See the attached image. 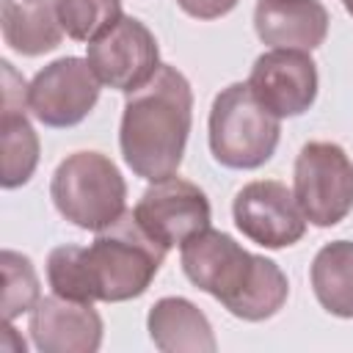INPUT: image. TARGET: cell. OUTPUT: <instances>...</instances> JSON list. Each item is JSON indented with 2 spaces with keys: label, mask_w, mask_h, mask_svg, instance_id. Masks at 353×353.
Instances as JSON below:
<instances>
[{
  "label": "cell",
  "mask_w": 353,
  "mask_h": 353,
  "mask_svg": "<svg viewBox=\"0 0 353 353\" xmlns=\"http://www.w3.org/2000/svg\"><path fill=\"white\" fill-rule=\"evenodd\" d=\"M28 331L39 353H97L102 345V317L94 303L55 292L33 306Z\"/></svg>",
  "instance_id": "12"
},
{
  "label": "cell",
  "mask_w": 353,
  "mask_h": 353,
  "mask_svg": "<svg viewBox=\"0 0 353 353\" xmlns=\"http://www.w3.org/2000/svg\"><path fill=\"white\" fill-rule=\"evenodd\" d=\"M339 3H342V6H345V11L353 17V0H339Z\"/></svg>",
  "instance_id": "22"
},
{
  "label": "cell",
  "mask_w": 353,
  "mask_h": 353,
  "mask_svg": "<svg viewBox=\"0 0 353 353\" xmlns=\"http://www.w3.org/2000/svg\"><path fill=\"white\" fill-rule=\"evenodd\" d=\"M50 199L61 218L77 229L99 232L127 212V182L108 154L74 152L52 171Z\"/></svg>",
  "instance_id": "5"
},
{
  "label": "cell",
  "mask_w": 353,
  "mask_h": 353,
  "mask_svg": "<svg viewBox=\"0 0 353 353\" xmlns=\"http://www.w3.org/2000/svg\"><path fill=\"white\" fill-rule=\"evenodd\" d=\"M182 273L201 292L245 323L273 317L290 295L284 270L259 254L245 251L232 234L204 229L179 245Z\"/></svg>",
  "instance_id": "1"
},
{
  "label": "cell",
  "mask_w": 353,
  "mask_h": 353,
  "mask_svg": "<svg viewBox=\"0 0 353 353\" xmlns=\"http://www.w3.org/2000/svg\"><path fill=\"white\" fill-rule=\"evenodd\" d=\"M292 193L312 226H336L353 210V160L339 143H303L292 168Z\"/></svg>",
  "instance_id": "6"
},
{
  "label": "cell",
  "mask_w": 353,
  "mask_h": 353,
  "mask_svg": "<svg viewBox=\"0 0 353 353\" xmlns=\"http://www.w3.org/2000/svg\"><path fill=\"white\" fill-rule=\"evenodd\" d=\"M3 69V116H0V185L6 190L22 188L39 165V135L28 121V83L11 61H0Z\"/></svg>",
  "instance_id": "13"
},
{
  "label": "cell",
  "mask_w": 353,
  "mask_h": 353,
  "mask_svg": "<svg viewBox=\"0 0 353 353\" xmlns=\"http://www.w3.org/2000/svg\"><path fill=\"white\" fill-rule=\"evenodd\" d=\"M232 218L243 237L270 251L295 245L309 223L295 193L276 179H254L243 185L232 201Z\"/></svg>",
  "instance_id": "9"
},
{
  "label": "cell",
  "mask_w": 353,
  "mask_h": 353,
  "mask_svg": "<svg viewBox=\"0 0 353 353\" xmlns=\"http://www.w3.org/2000/svg\"><path fill=\"white\" fill-rule=\"evenodd\" d=\"M207 138L215 163L234 171H254L273 157L281 138V119L254 97L248 83H232L212 99Z\"/></svg>",
  "instance_id": "4"
},
{
  "label": "cell",
  "mask_w": 353,
  "mask_h": 353,
  "mask_svg": "<svg viewBox=\"0 0 353 353\" xmlns=\"http://www.w3.org/2000/svg\"><path fill=\"white\" fill-rule=\"evenodd\" d=\"M193 124V88L188 77L163 63L157 74L127 94L119 146L130 171L146 182L174 176L182 165Z\"/></svg>",
  "instance_id": "2"
},
{
  "label": "cell",
  "mask_w": 353,
  "mask_h": 353,
  "mask_svg": "<svg viewBox=\"0 0 353 353\" xmlns=\"http://www.w3.org/2000/svg\"><path fill=\"white\" fill-rule=\"evenodd\" d=\"M0 30L3 41L25 58L52 52L63 39L55 0H0Z\"/></svg>",
  "instance_id": "16"
},
{
  "label": "cell",
  "mask_w": 353,
  "mask_h": 353,
  "mask_svg": "<svg viewBox=\"0 0 353 353\" xmlns=\"http://www.w3.org/2000/svg\"><path fill=\"white\" fill-rule=\"evenodd\" d=\"M102 83L88 58L63 55L33 74L28 83V110L36 121L52 130L80 124L99 102Z\"/></svg>",
  "instance_id": "7"
},
{
  "label": "cell",
  "mask_w": 353,
  "mask_h": 353,
  "mask_svg": "<svg viewBox=\"0 0 353 353\" xmlns=\"http://www.w3.org/2000/svg\"><path fill=\"white\" fill-rule=\"evenodd\" d=\"M317 303L342 320H353V240L325 243L309 268Z\"/></svg>",
  "instance_id": "17"
},
{
  "label": "cell",
  "mask_w": 353,
  "mask_h": 353,
  "mask_svg": "<svg viewBox=\"0 0 353 353\" xmlns=\"http://www.w3.org/2000/svg\"><path fill=\"white\" fill-rule=\"evenodd\" d=\"M132 215L157 243L174 248L190 240L193 234L210 229L212 207L199 185L174 174L160 182H152L141 193Z\"/></svg>",
  "instance_id": "10"
},
{
  "label": "cell",
  "mask_w": 353,
  "mask_h": 353,
  "mask_svg": "<svg viewBox=\"0 0 353 353\" xmlns=\"http://www.w3.org/2000/svg\"><path fill=\"white\" fill-rule=\"evenodd\" d=\"M0 270H3V320L14 323L19 314L33 312V306L41 301L39 276L33 262L11 248L0 254Z\"/></svg>",
  "instance_id": "18"
},
{
  "label": "cell",
  "mask_w": 353,
  "mask_h": 353,
  "mask_svg": "<svg viewBox=\"0 0 353 353\" xmlns=\"http://www.w3.org/2000/svg\"><path fill=\"white\" fill-rule=\"evenodd\" d=\"M85 47V58L99 83L121 94L138 91L163 66L154 33L135 17H121L110 30Z\"/></svg>",
  "instance_id": "8"
},
{
  "label": "cell",
  "mask_w": 353,
  "mask_h": 353,
  "mask_svg": "<svg viewBox=\"0 0 353 353\" xmlns=\"http://www.w3.org/2000/svg\"><path fill=\"white\" fill-rule=\"evenodd\" d=\"M146 331L163 353H215L218 342L207 314L188 298L165 295L146 314Z\"/></svg>",
  "instance_id": "15"
},
{
  "label": "cell",
  "mask_w": 353,
  "mask_h": 353,
  "mask_svg": "<svg viewBox=\"0 0 353 353\" xmlns=\"http://www.w3.org/2000/svg\"><path fill=\"white\" fill-rule=\"evenodd\" d=\"M240 0H176V6L193 19H221Z\"/></svg>",
  "instance_id": "21"
},
{
  "label": "cell",
  "mask_w": 353,
  "mask_h": 353,
  "mask_svg": "<svg viewBox=\"0 0 353 353\" xmlns=\"http://www.w3.org/2000/svg\"><path fill=\"white\" fill-rule=\"evenodd\" d=\"M328 8L320 0H256L254 30L270 50H317L328 36Z\"/></svg>",
  "instance_id": "14"
},
{
  "label": "cell",
  "mask_w": 353,
  "mask_h": 353,
  "mask_svg": "<svg viewBox=\"0 0 353 353\" xmlns=\"http://www.w3.org/2000/svg\"><path fill=\"white\" fill-rule=\"evenodd\" d=\"M47 281L61 298L94 303L88 270L83 262V245H55L47 254Z\"/></svg>",
  "instance_id": "20"
},
{
  "label": "cell",
  "mask_w": 353,
  "mask_h": 353,
  "mask_svg": "<svg viewBox=\"0 0 353 353\" xmlns=\"http://www.w3.org/2000/svg\"><path fill=\"white\" fill-rule=\"evenodd\" d=\"M61 28L74 41H94L110 30L124 14L121 0H55Z\"/></svg>",
  "instance_id": "19"
},
{
  "label": "cell",
  "mask_w": 353,
  "mask_h": 353,
  "mask_svg": "<svg viewBox=\"0 0 353 353\" xmlns=\"http://www.w3.org/2000/svg\"><path fill=\"white\" fill-rule=\"evenodd\" d=\"M165 251L168 248L157 243L132 212L99 229L94 243L83 248L94 301L121 303L141 298L154 281Z\"/></svg>",
  "instance_id": "3"
},
{
  "label": "cell",
  "mask_w": 353,
  "mask_h": 353,
  "mask_svg": "<svg viewBox=\"0 0 353 353\" xmlns=\"http://www.w3.org/2000/svg\"><path fill=\"white\" fill-rule=\"evenodd\" d=\"M248 85L270 113L292 119L306 113L317 99V63L303 50H270L254 61Z\"/></svg>",
  "instance_id": "11"
}]
</instances>
